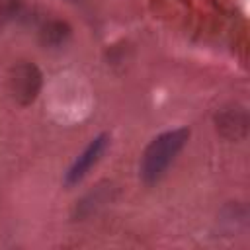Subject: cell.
Wrapping results in <instances>:
<instances>
[{"label": "cell", "mask_w": 250, "mask_h": 250, "mask_svg": "<svg viewBox=\"0 0 250 250\" xmlns=\"http://www.w3.org/2000/svg\"><path fill=\"white\" fill-rule=\"evenodd\" d=\"M70 33H72V29H70V25L66 21L53 18V20H47V21L41 23V27H39V43L43 47H61V45L66 43Z\"/></svg>", "instance_id": "cell-6"}, {"label": "cell", "mask_w": 250, "mask_h": 250, "mask_svg": "<svg viewBox=\"0 0 250 250\" xmlns=\"http://www.w3.org/2000/svg\"><path fill=\"white\" fill-rule=\"evenodd\" d=\"M188 139H189V129H186V127L170 129V131L156 135L146 145V148L143 150V156H141L139 176H141L143 184H146V186L158 184L164 178L170 164L180 154V150L186 146Z\"/></svg>", "instance_id": "cell-1"}, {"label": "cell", "mask_w": 250, "mask_h": 250, "mask_svg": "<svg viewBox=\"0 0 250 250\" xmlns=\"http://www.w3.org/2000/svg\"><path fill=\"white\" fill-rule=\"evenodd\" d=\"M217 131L229 141H240L248 131V113L244 107H225L215 115Z\"/></svg>", "instance_id": "cell-4"}, {"label": "cell", "mask_w": 250, "mask_h": 250, "mask_svg": "<svg viewBox=\"0 0 250 250\" xmlns=\"http://www.w3.org/2000/svg\"><path fill=\"white\" fill-rule=\"evenodd\" d=\"M111 193H113V184L109 182H102L98 184L90 193H86L78 203H76V209H74V217L78 219H84V217H90L92 213H96L102 205H105L109 199H111Z\"/></svg>", "instance_id": "cell-5"}, {"label": "cell", "mask_w": 250, "mask_h": 250, "mask_svg": "<svg viewBox=\"0 0 250 250\" xmlns=\"http://www.w3.org/2000/svg\"><path fill=\"white\" fill-rule=\"evenodd\" d=\"M23 14V0H0V29Z\"/></svg>", "instance_id": "cell-7"}, {"label": "cell", "mask_w": 250, "mask_h": 250, "mask_svg": "<svg viewBox=\"0 0 250 250\" xmlns=\"http://www.w3.org/2000/svg\"><path fill=\"white\" fill-rule=\"evenodd\" d=\"M43 86V74L37 64L29 61L16 62L8 72V92L18 105H31Z\"/></svg>", "instance_id": "cell-2"}, {"label": "cell", "mask_w": 250, "mask_h": 250, "mask_svg": "<svg viewBox=\"0 0 250 250\" xmlns=\"http://www.w3.org/2000/svg\"><path fill=\"white\" fill-rule=\"evenodd\" d=\"M107 141H109L107 135L102 133V135L94 137V139L86 145V148L76 156V160L70 164V168H68L66 174H64V186H66V188H72V186L80 184V182L88 176V172L98 164V160H100L102 154L105 152Z\"/></svg>", "instance_id": "cell-3"}]
</instances>
